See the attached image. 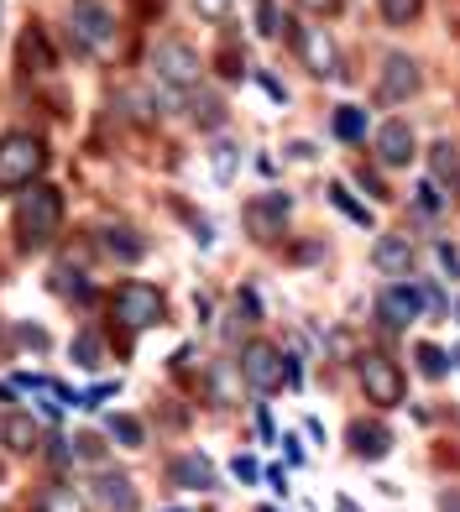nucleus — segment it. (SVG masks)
Returning a JSON list of instances; mask_svg holds the SVG:
<instances>
[{
  "instance_id": "19",
  "label": "nucleus",
  "mask_w": 460,
  "mask_h": 512,
  "mask_svg": "<svg viewBox=\"0 0 460 512\" xmlns=\"http://www.w3.org/2000/svg\"><path fill=\"white\" fill-rule=\"evenodd\" d=\"M37 512H89V507L79 502L74 486L53 481V486H42V492H37Z\"/></svg>"
},
{
  "instance_id": "34",
  "label": "nucleus",
  "mask_w": 460,
  "mask_h": 512,
  "mask_svg": "<svg viewBox=\"0 0 460 512\" xmlns=\"http://www.w3.org/2000/svg\"><path fill=\"white\" fill-rule=\"evenodd\" d=\"M74 455H84V460H100V455H105V445H100L95 434H79V439H74Z\"/></svg>"
},
{
  "instance_id": "28",
  "label": "nucleus",
  "mask_w": 460,
  "mask_h": 512,
  "mask_svg": "<svg viewBox=\"0 0 460 512\" xmlns=\"http://www.w3.org/2000/svg\"><path fill=\"white\" fill-rule=\"evenodd\" d=\"M74 361H79V366H100V335H95V330L74 335Z\"/></svg>"
},
{
  "instance_id": "12",
  "label": "nucleus",
  "mask_w": 460,
  "mask_h": 512,
  "mask_svg": "<svg viewBox=\"0 0 460 512\" xmlns=\"http://www.w3.org/2000/svg\"><path fill=\"white\" fill-rule=\"evenodd\" d=\"M89 497H95L105 512H142L131 476H121V471H100L95 481H89Z\"/></svg>"
},
{
  "instance_id": "15",
  "label": "nucleus",
  "mask_w": 460,
  "mask_h": 512,
  "mask_svg": "<svg viewBox=\"0 0 460 512\" xmlns=\"http://www.w3.org/2000/svg\"><path fill=\"white\" fill-rule=\"evenodd\" d=\"M168 481L183 486V492H210V486H215V465L204 455H178V460H168Z\"/></svg>"
},
{
  "instance_id": "18",
  "label": "nucleus",
  "mask_w": 460,
  "mask_h": 512,
  "mask_svg": "<svg viewBox=\"0 0 460 512\" xmlns=\"http://www.w3.org/2000/svg\"><path fill=\"white\" fill-rule=\"evenodd\" d=\"M21 68H27V74H48L53 68V48H48V37H42L37 27L21 32Z\"/></svg>"
},
{
  "instance_id": "25",
  "label": "nucleus",
  "mask_w": 460,
  "mask_h": 512,
  "mask_svg": "<svg viewBox=\"0 0 460 512\" xmlns=\"http://www.w3.org/2000/svg\"><path fill=\"white\" fill-rule=\"evenodd\" d=\"M110 434H115V439H121V445H126V450H142V445H147V429H142V424H136V418H121V413H115V418H110Z\"/></svg>"
},
{
  "instance_id": "6",
  "label": "nucleus",
  "mask_w": 460,
  "mask_h": 512,
  "mask_svg": "<svg viewBox=\"0 0 460 512\" xmlns=\"http://www.w3.org/2000/svg\"><path fill=\"white\" fill-rule=\"evenodd\" d=\"M68 21H74V42L84 53L105 58L115 48V16L100 6V0H74V6H68Z\"/></svg>"
},
{
  "instance_id": "17",
  "label": "nucleus",
  "mask_w": 460,
  "mask_h": 512,
  "mask_svg": "<svg viewBox=\"0 0 460 512\" xmlns=\"http://www.w3.org/2000/svg\"><path fill=\"white\" fill-rule=\"evenodd\" d=\"M351 445L361 460H382L387 450H393V434H387L382 424H351Z\"/></svg>"
},
{
  "instance_id": "20",
  "label": "nucleus",
  "mask_w": 460,
  "mask_h": 512,
  "mask_svg": "<svg viewBox=\"0 0 460 512\" xmlns=\"http://www.w3.org/2000/svg\"><path fill=\"white\" fill-rule=\"evenodd\" d=\"M189 110H194V121H199L204 131H220V126H225V100H220V95H194Z\"/></svg>"
},
{
  "instance_id": "35",
  "label": "nucleus",
  "mask_w": 460,
  "mask_h": 512,
  "mask_svg": "<svg viewBox=\"0 0 460 512\" xmlns=\"http://www.w3.org/2000/svg\"><path fill=\"white\" fill-rule=\"evenodd\" d=\"M298 6H304L309 16H335V11L345 6V0H298Z\"/></svg>"
},
{
  "instance_id": "5",
  "label": "nucleus",
  "mask_w": 460,
  "mask_h": 512,
  "mask_svg": "<svg viewBox=\"0 0 460 512\" xmlns=\"http://www.w3.org/2000/svg\"><path fill=\"white\" fill-rule=\"evenodd\" d=\"M152 74L163 79L168 89H194V84L204 79V58H199L183 37H163V42L152 48Z\"/></svg>"
},
{
  "instance_id": "29",
  "label": "nucleus",
  "mask_w": 460,
  "mask_h": 512,
  "mask_svg": "<svg viewBox=\"0 0 460 512\" xmlns=\"http://www.w3.org/2000/svg\"><path fill=\"white\" fill-rule=\"evenodd\" d=\"M445 366H450V356L440 351V345H419V371L424 377H445Z\"/></svg>"
},
{
  "instance_id": "16",
  "label": "nucleus",
  "mask_w": 460,
  "mask_h": 512,
  "mask_svg": "<svg viewBox=\"0 0 460 512\" xmlns=\"http://www.w3.org/2000/svg\"><path fill=\"white\" fill-rule=\"evenodd\" d=\"M100 246H105V256H115V262H142L147 256V241H136V230H126V225H105Z\"/></svg>"
},
{
  "instance_id": "22",
  "label": "nucleus",
  "mask_w": 460,
  "mask_h": 512,
  "mask_svg": "<svg viewBox=\"0 0 460 512\" xmlns=\"http://www.w3.org/2000/svg\"><path fill=\"white\" fill-rule=\"evenodd\" d=\"M325 194H330V204L340 209L345 220H356V225H372V209H366V204H356V199H351V189H345V183H330Z\"/></svg>"
},
{
  "instance_id": "3",
  "label": "nucleus",
  "mask_w": 460,
  "mask_h": 512,
  "mask_svg": "<svg viewBox=\"0 0 460 512\" xmlns=\"http://www.w3.org/2000/svg\"><path fill=\"white\" fill-rule=\"evenodd\" d=\"M110 314L126 324V330H152V324H163L168 319V298L163 288H152L142 283V277H131V283H121L110 293Z\"/></svg>"
},
{
  "instance_id": "23",
  "label": "nucleus",
  "mask_w": 460,
  "mask_h": 512,
  "mask_svg": "<svg viewBox=\"0 0 460 512\" xmlns=\"http://www.w3.org/2000/svg\"><path fill=\"white\" fill-rule=\"evenodd\" d=\"M335 136H340V142H361V136H366V115L356 105H340L335 110Z\"/></svg>"
},
{
  "instance_id": "38",
  "label": "nucleus",
  "mask_w": 460,
  "mask_h": 512,
  "mask_svg": "<svg viewBox=\"0 0 460 512\" xmlns=\"http://www.w3.org/2000/svg\"><path fill=\"white\" fill-rule=\"evenodd\" d=\"M440 262H445V272H450V277H460V251H455V246H445V241H440Z\"/></svg>"
},
{
  "instance_id": "33",
  "label": "nucleus",
  "mask_w": 460,
  "mask_h": 512,
  "mask_svg": "<svg viewBox=\"0 0 460 512\" xmlns=\"http://www.w3.org/2000/svg\"><path fill=\"white\" fill-rule=\"evenodd\" d=\"M194 11H199L204 21H225V16H230V0H194Z\"/></svg>"
},
{
  "instance_id": "1",
  "label": "nucleus",
  "mask_w": 460,
  "mask_h": 512,
  "mask_svg": "<svg viewBox=\"0 0 460 512\" xmlns=\"http://www.w3.org/2000/svg\"><path fill=\"white\" fill-rule=\"evenodd\" d=\"M63 230V194L53 183H27V194L16 199V236L21 246H48Z\"/></svg>"
},
{
  "instance_id": "8",
  "label": "nucleus",
  "mask_w": 460,
  "mask_h": 512,
  "mask_svg": "<svg viewBox=\"0 0 460 512\" xmlns=\"http://www.w3.org/2000/svg\"><path fill=\"white\" fill-rule=\"evenodd\" d=\"M288 37H293V48L314 79H340V48L330 42L325 27H298V21H288Z\"/></svg>"
},
{
  "instance_id": "21",
  "label": "nucleus",
  "mask_w": 460,
  "mask_h": 512,
  "mask_svg": "<svg viewBox=\"0 0 460 512\" xmlns=\"http://www.w3.org/2000/svg\"><path fill=\"white\" fill-rule=\"evenodd\" d=\"M6 445H11V450H21V455H27V450H37V424H32L27 413L6 418Z\"/></svg>"
},
{
  "instance_id": "36",
  "label": "nucleus",
  "mask_w": 460,
  "mask_h": 512,
  "mask_svg": "<svg viewBox=\"0 0 460 512\" xmlns=\"http://www.w3.org/2000/svg\"><path fill=\"white\" fill-rule=\"evenodd\" d=\"M361 189L372 194V199H387V183H382V178H377L372 168H361Z\"/></svg>"
},
{
  "instance_id": "9",
  "label": "nucleus",
  "mask_w": 460,
  "mask_h": 512,
  "mask_svg": "<svg viewBox=\"0 0 460 512\" xmlns=\"http://www.w3.org/2000/svg\"><path fill=\"white\" fill-rule=\"evenodd\" d=\"M288 215H293V199L288 194H257V199H246V209H241L251 241H278Z\"/></svg>"
},
{
  "instance_id": "30",
  "label": "nucleus",
  "mask_w": 460,
  "mask_h": 512,
  "mask_svg": "<svg viewBox=\"0 0 460 512\" xmlns=\"http://www.w3.org/2000/svg\"><path fill=\"white\" fill-rule=\"evenodd\" d=\"M429 162H434V178H450L460 157H455V147H450V142H440V147H429Z\"/></svg>"
},
{
  "instance_id": "13",
  "label": "nucleus",
  "mask_w": 460,
  "mask_h": 512,
  "mask_svg": "<svg viewBox=\"0 0 460 512\" xmlns=\"http://www.w3.org/2000/svg\"><path fill=\"white\" fill-rule=\"evenodd\" d=\"M377 157H382V168H408L413 162V126L408 121H382L377 126Z\"/></svg>"
},
{
  "instance_id": "24",
  "label": "nucleus",
  "mask_w": 460,
  "mask_h": 512,
  "mask_svg": "<svg viewBox=\"0 0 460 512\" xmlns=\"http://www.w3.org/2000/svg\"><path fill=\"white\" fill-rule=\"evenodd\" d=\"M377 6H382V21H387V27H408V21L424 11V0H377Z\"/></svg>"
},
{
  "instance_id": "27",
  "label": "nucleus",
  "mask_w": 460,
  "mask_h": 512,
  "mask_svg": "<svg viewBox=\"0 0 460 512\" xmlns=\"http://www.w3.org/2000/svg\"><path fill=\"white\" fill-rule=\"evenodd\" d=\"M121 105H126V115H131L136 126H152V100L142 95V89H126V95H121Z\"/></svg>"
},
{
  "instance_id": "4",
  "label": "nucleus",
  "mask_w": 460,
  "mask_h": 512,
  "mask_svg": "<svg viewBox=\"0 0 460 512\" xmlns=\"http://www.w3.org/2000/svg\"><path fill=\"white\" fill-rule=\"evenodd\" d=\"M293 371V356H283V345L272 340H246L241 345V382L251 392H278Z\"/></svg>"
},
{
  "instance_id": "32",
  "label": "nucleus",
  "mask_w": 460,
  "mask_h": 512,
  "mask_svg": "<svg viewBox=\"0 0 460 512\" xmlns=\"http://www.w3.org/2000/svg\"><path fill=\"white\" fill-rule=\"evenodd\" d=\"M419 209H424V215H440V209H445L440 183H419Z\"/></svg>"
},
{
  "instance_id": "10",
  "label": "nucleus",
  "mask_w": 460,
  "mask_h": 512,
  "mask_svg": "<svg viewBox=\"0 0 460 512\" xmlns=\"http://www.w3.org/2000/svg\"><path fill=\"white\" fill-rule=\"evenodd\" d=\"M424 288L419 283H387L382 293H377V319L387 324V330H408L413 319L424 314Z\"/></svg>"
},
{
  "instance_id": "37",
  "label": "nucleus",
  "mask_w": 460,
  "mask_h": 512,
  "mask_svg": "<svg viewBox=\"0 0 460 512\" xmlns=\"http://www.w3.org/2000/svg\"><path fill=\"white\" fill-rule=\"evenodd\" d=\"M230 471H236V476H241L246 486H251V481L262 476V471H257V460H246V455H236V465H230Z\"/></svg>"
},
{
  "instance_id": "40",
  "label": "nucleus",
  "mask_w": 460,
  "mask_h": 512,
  "mask_svg": "<svg viewBox=\"0 0 460 512\" xmlns=\"http://www.w3.org/2000/svg\"><path fill=\"white\" fill-rule=\"evenodd\" d=\"M455 361H460V351H455Z\"/></svg>"
},
{
  "instance_id": "26",
  "label": "nucleus",
  "mask_w": 460,
  "mask_h": 512,
  "mask_svg": "<svg viewBox=\"0 0 460 512\" xmlns=\"http://www.w3.org/2000/svg\"><path fill=\"white\" fill-rule=\"evenodd\" d=\"M257 32H262V37H278V32H283L278 0H257Z\"/></svg>"
},
{
  "instance_id": "7",
  "label": "nucleus",
  "mask_w": 460,
  "mask_h": 512,
  "mask_svg": "<svg viewBox=\"0 0 460 512\" xmlns=\"http://www.w3.org/2000/svg\"><path fill=\"white\" fill-rule=\"evenodd\" d=\"M356 371H361V387H366V398H372L377 408H398V403H403L408 382H403V371H398V361H393V356H382V351H366Z\"/></svg>"
},
{
  "instance_id": "14",
  "label": "nucleus",
  "mask_w": 460,
  "mask_h": 512,
  "mask_svg": "<svg viewBox=\"0 0 460 512\" xmlns=\"http://www.w3.org/2000/svg\"><path fill=\"white\" fill-rule=\"evenodd\" d=\"M372 267H377L382 277H408V272H413V241H408V236H377Z\"/></svg>"
},
{
  "instance_id": "11",
  "label": "nucleus",
  "mask_w": 460,
  "mask_h": 512,
  "mask_svg": "<svg viewBox=\"0 0 460 512\" xmlns=\"http://www.w3.org/2000/svg\"><path fill=\"white\" fill-rule=\"evenodd\" d=\"M413 89H419V63L408 53H393L382 63V84H377V100L382 105H398V100H413Z\"/></svg>"
},
{
  "instance_id": "31",
  "label": "nucleus",
  "mask_w": 460,
  "mask_h": 512,
  "mask_svg": "<svg viewBox=\"0 0 460 512\" xmlns=\"http://www.w3.org/2000/svg\"><path fill=\"white\" fill-rule=\"evenodd\" d=\"M215 178H230V173H236V147H230V142H215Z\"/></svg>"
},
{
  "instance_id": "2",
  "label": "nucleus",
  "mask_w": 460,
  "mask_h": 512,
  "mask_svg": "<svg viewBox=\"0 0 460 512\" xmlns=\"http://www.w3.org/2000/svg\"><path fill=\"white\" fill-rule=\"evenodd\" d=\"M48 168V147L32 131H6L0 136V194H16L37 183V173Z\"/></svg>"
},
{
  "instance_id": "39",
  "label": "nucleus",
  "mask_w": 460,
  "mask_h": 512,
  "mask_svg": "<svg viewBox=\"0 0 460 512\" xmlns=\"http://www.w3.org/2000/svg\"><path fill=\"white\" fill-rule=\"evenodd\" d=\"M262 512H278V507H262Z\"/></svg>"
}]
</instances>
